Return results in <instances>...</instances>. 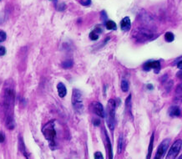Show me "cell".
Masks as SVG:
<instances>
[{
  "label": "cell",
  "mask_w": 182,
  "mask_h": 159,
  "mask_svg": "<svg viewBox=\"0 0 182 159\" xmlns=\"http://www.w3.org/2000/svg\"><path fill=\"white\" fill-rule=\"evenodd\" d=\"M115 110H116V103L113 99H110L106 107V113L104 112V117L106 118V123L110 130L113 132L115 126Z\"/></svg>",
  "instance_id": "1"
},
{
  "label": "cell",
  "mask_w": 182,
  "mask_h": 159,
  "mask_svg": "<svg viewBox=\"0 0 182 159\" xmlns=\"http://www.w3.org/2000/svg\"><path fill=\"white\" fill-rule=\"evenodd\" d=\"M42 132L45 137L48 141L50 148L54 149L55 148V138H56L54 121H50L49 122H48L42 129Z\"/></svg>",
  "instance_id": "2"
},
{
  "label": "cell",
  "mask_w": 182,
  "mask_h": 159,
  "mask_svg": "<svg viewBox=\"0 0 182 159\" xmlns=\"http://www.w3.org/2000/svg\"><path fill=\"white\" fill-rule=\"evenodd\" d=\"M72 105L74 111L79 114H82L84 112V104L82 93L78 89H74L72 94Z\"/></svg>",
  "instance_id": "3"
},
{
  "label": "cell",
  "mask_w": 182,
  "mask_h": 159,
  "mask_svg": "<svg viewBox=\"0 0 182 159\" xmlns=\"http://www.w3.org/2000/svg\"><path fill=\"white\" fill-rule=\"evenodd\" d=\"M14 90L12 89L11 87H7L4 90V95H3V105L4 107L9 110L11 109L12 106H13L14 102Z\"/></svg>",
  "instance_id": "4"
},
{
  "label": "cell",
  "mask_w": 182,
  "mask_h": 159,
  "mask_svg": "<svg viewBox=\"0 0 182 159\" xmlns=\"http://www.w3.org/2000/svg\"><path fill=\"white\" fill-rule=\"evenodd\" d=\"M181 140H177L176 142H175V143L171 146L170 148L168 154L166 156L167 159H173L175 158L176 156L179 154L181 149Z\"/></svg>",
  "instance_id": "5"
},
{
  "label": "cell",
  "mask_w": 182,
  "mask_h": 159,
  "mask_svg": "<svg viewBox=\"0 0 182 159\" xmlns=\"http://www.w3.org/2000/svg\"><path fill=\"white\" fill-rule=\"evenodd\" d=\"M170 142L171 140L169 138L164 140L158 147V149H157V152H156V154L155 156V159H159L162 158L164 157V155L165 154L166 152V150L169 147V144H170Z\"/></svg>",
  "instance_id": "6"
},
{
  "label": "cell",
  "mask_w": 182,
  "mask_h": 159,
  "mask_svg": "<svg viewBox=\"0 0 182 159\" xmlns=\"http://www.w3.org/2000/svg\"><path fill=\"white\" fill-rule=\"evenodd\" d=\"M144 70L149 71L150 69H154L155 73H159L160 70V63L158 60H154V61H148L144 64L143 65Z\"/></svg>",
  "instance_id": "7"
},
{
  "label": "cell",
  "mask_w": 182,
  "mask_h": 159,
  "mask_svg": "<svg viewBox=\"0 0 182 159\" xmlns=\"http://www.w3.org/2000/svg\"><path fill=\"white\" fill-rule=\"evenodd\" d=\"M94 112L96 114L97 116H99L100 117L104 118V108L103 106V105L100 102H94Z\"/></svg>",
  "instance_id": "8"
},
{
  "label": "cell",
  "mask_w": 182,
  "mask_h": 159,
  "mask_svg": "<svg viewBox=\"0 0 182 159\" xmlns=\"http://www.w3.org/2000/svg\"><path fill=\"white\" fill-rule=\"evenodd\" d=\"M120 28L123 31H129L131 28V22L129 17H125L120 22Z\"/></svg>",
  "instance_id": "9"
},
{
  "label": "cell",
  "mask_w": 182,
  "mask_h": 159,
  "mask_svg": "<svg viewBox=\"0 0 182 159\" xmlns=\"http://www.w3.org/2000/svg\"><path fill=\"white\" fill-rule=\"evenodd\" d=\"M168 113L170 115V116L171 117H180L181 115V108L179 106H171L170 107L169 111H168Z\"/></svg>",
  "instance_id": "10"
},
{
  "label": "cell",
  "mask_w": 182,
  "mask_h": 159,
  "mask_svg": "<svg viewBox=\"0 0 182 159\" xmlns=\"http://www.w3.org/2000/svg\"><path fill=\"white\" fill-rule=\"evenodd\" d=\"M101 32H102L101 27L100 26V28L99 27H96L90 34V39L91 40H98L99 38H100V34Z\"/></svg>",
  "instance_id": "11"
},
{
  "label": "cell",
  "mask_w": 182,
  "mask_h": 159,
  "mask_svg": "<svg viewBox=\"0 0 182 159\" xmlns=\"http://www.w3.org/2000/svg\"><path fill=\"white\" fill-rule=\"evenodd\" d=\"M57 90L58 94L59 97L64 98L66 96V94H67V89H66L65 86L62 82H59L57 85Z\"/></svg>",
  "instance_id": "12"
},
{
  "label": "cell",
  "mask_w": 182,
  "mask_h": 159,
  "mask_svg": "<svg viewBox=\"0 0 182 159\" xmlns=\"http://www.w3.org/2000/svg\"><path fill=\"white\" fill-rule=\"evenodd\" d=\"M6 126L9 130H13L15 127V122L13 119V116L12 115H8L6 118Z\"/></svg>",
  "instance_id": "13"
},
{
  "label": "cell",
  "mask_w": 182,
  "mask_h": 159,
  "mask_svg": "<svg viewBox=\"0 0 182 159\" xmlns=\"http://www.w3.org/2000/svg\"><path fill=\"white\" fill-rule=\"evenodd\" d=\"M19 150L21 151V152L23 154V156L26 157V158H29L28 154H27V152H26V148H25L23 138L21 136H19Z\"/></svg>",
  "instance_id": "14"
},
{
  "label": "cell",
  "mask_w": 182,
  "mask_h": 159,
  "mask_svg": "<svg viewBox=\"0 0 182 159\" xmlns=\"http://www.w3.org/2000/svg\"><path fill=\"white\" fill-rule=\"evenodd\" d=\"M104 25H105L106 29L109 30H116L117 29V24L112 20H107L104 23Z\"/></svg>",
  "instance_id": "15"
},
{
  "label": "cell",
  "mask_w": 182,
  "mask_h": 159,
  "mask_svg": "<svg viewBox=\"0 0 182 159\" xmlns=\"http://www.w3.org/2000/svg\"><path fill=\"white\" fill-rule=\"evenodd\" d=\"M105 138H106V141H107V147H108V151H109V158L112 159L113 158L112 147H111V143H110V141L109 136H108V134H107V132H105Z\"/></svg>",
  "instance_id": "16"
},
{
  "label": "cell",
  "mask_w": 182,
  "mask_h": 159,
  "mask_svg": "<svg viewBox=\"0 0 182 159\" xmlns=\"http://www.w3.org/2000/svg\"><path fill=\"white\" fill-rule=\"evenodd\" d=\"M125 107H126V110L128 111L129 114L131 116L132 115V113H131V108H132V106H131V95H129V96L125 100Z\"/></svg>",
  "instance_id": "17"
},
{
  "label": "cell",
  "mask_w": 182,
  "mask_h": 159,
  "mask_svg": "<svg viewBox=\"0 0 182 159\" xmlns=\"http://www.w3.org/2000/svg\"><path fill=\"white\" fill-rule=\"evenodd\" d=\"M124 144H125L124 138H123V136L121 135V136L119 137V142H118V152H119V153H121V152H123Z\"/></svg>",
  "instance_id": "18"
},
{
  "label": "cell",
  "mask_w": 182,
  "mask_h": 159,
  "mask_svg": "<svg viewBox=\"0 0 182 159\" xmlns=\"http://www.w3.org/2000/svg\"><path fill=\"white\" fill-rule=\"evenodd\" d=\"M154 134H152V136L150 137V141H149V150H148V156L147 158L149 159L151 157V153H152V150H153V146H154Z\"/></svg>",
  "instance_id": "19"
},
{
  "label": "cell",
  "mask_w": 182,
  "mask_h": 159,
  "mask_svg": "<svg viewBox=\"0 0 182 159\" xmlns=\"http://www.w3.org/2000/svg\"><path fill=\"white\" fill-rule=\"evenodd\" d=\"M130 88V84L127 80H122L121 81V90L124 92H127Z\"/></svg>",
  "instance_id": "20"
},
{
  "label": "cell",
  "mask_w": 182,
  "mask_h": 159,
  "mask_svg": "<svg viewBox=\"0 0 182 159\" xmlns=\"http://www.w3.org/2000/svg\"><path fill=\"white\" fill-rule=\"evenodd\" d=\"M165 40L167 42L171 43L172 41H174L175 35H174L173 33H171V32H167V33H165Z\"/></svg>",
  "instance_id": "21"
},
{
  "label": "cell",
  "mask_w": 182,
  "mask_h": 159,
  "mask_svg": "<svg viewBox=\"0 0 182 159\" xmlns=\"http://www.w3.org/2000/svg\"><path fill=\"white\" fill-rule=\"evenodd\" d=\"M73 65H74V62L72 60H66V61L63 62L62 66L64 69H70L73 66Z\"/></svg>",
  "instance_id": "22"
},
{
  "label": "cell",
  "mask_w": 182,
  "mask_h": 159,
  "mask_svg": "<svg viewBox=\"0 0 182 159\" xmlns=\"http://www.w3.org/2000/svg\"><path fill=\"white\" fill-rule=\"evenodd\" d=\"M7 38V35H6V33L3 32V31H0V42H3Z\"/></svg>",
  "instance_id": "23"
},
{
  "label": "cell",
  "mask_w": 182,
  "mask_h": 159,
  "mask_svg": "<svg viewBox=\"0 0 182 159\" xmlns=\"http://www.w3.org/2000/svg\"><path fill=\"white\" fill-rule=\"evenodd\" d=\"M94 158L95 159H103L104 158V157H103L102 153L100 152H96L95 153H94Z\"/></svg>",
  "instance_id": "24"
},
{
  "label": "cell",
  "mask_w": 182,
  "mask_h": 159,
  "mask_svg": "<svg viewBox=\"0 0 182 159\" xmlns=\"http://www.w3.org/2000/svg\"><path fill=\"white\" fill-rule=\"evenodd\" d=\"M80 3L83 4L84 6H89L90 5L91 0H80Z\"/></svg>",
  "instance_id": "25"
},
{
  "label": "cell",
  "mask_w": 182,
  "mask_h": 159,
  "mask_svg": "<svg viewBox=\"0 0 182 159\" xmlns=\"http://www.w3.org/2000/svg\"><path fill=\"white\" fill-rule=\"evenodd\" d=\"M6 54V49L3 46H0V56H3Z\"/></svg>",
  "instance_id": "26"
},
{
  "label": "cell",
  "mask_w": 182,
  "mask_h": 159,
  "mask_svg": "<svg viewBox=\"0 0 182 159\" xmlns=\"http://www.w3.org/2000/svg\"><path fill=\"white\" fill-rule=\"evenodd\" d=\"M4 140H5V136L3 135V133H2L0 132V142H3Z\"/></svg>",
  "instance_id": "27"
},
{
  "label": "cell",
  "mask_w": 182,
  "mask_h": 159,
  "mask_svg": "<svg viewBox=\"0 0 182 159\" xmlns=\"http://www.w3.org/2000/svg\"><path fill=\"white\" fill-rule=\"evenodd\" d=\"M101 13H102V19H104V20H105V19L107 18V15L105 14V12L102 11L101 12Z\"/></svg>",
  "instance_id": "28"
},
{
  "label": "cell",
  "mask_w": 182,
  "mask_h": 159,
  "mask_svg": "<svg viewBox=\"0 0 182 159\" xmlns=\"http://www.w3.org/2000/svg\"><path fill=\"white\" fill-rule=\"evenodd\" d=\"M100 124V120H94V125L95 126H98Z\"/></svg>",
  "instance_id": "29"
},
{
  "label": "cell",
  "mask_w": 182,
  "mask_h": 159,
  "mask_svg": "<svg viewBox=\"0 0 182 159\" xmlns=\"http://www.w3.org/2000/svg\"><path fill=\"white\" fill-rule=\"evenodd\" d=\"M177 66H178V68L180 69H181L182 68V62H181V59H180V61L178 62V65H177Z\"/></svg>",
  "instance_id": "30"
},
{
  "label": "cell",
  "mask_w": 182,
  "mask_h": 159,
  "mask_svg": "<svg viewBox=\"0 0 182 159\" xmlns=\"http://www.w3.org/2000/svg\"><path fill=\"white\" fill-rule=\"evenodd\" d=\"M147 88H148L149 90H153V88H154V86H153L152 85H150V84H149V85H147Z\"/></svg>",
  "instance_id": "31"
},
{
  "label": "cell",
  "mask_w": 182,
  "mask_h": 159,
  "mask_svg": "<svg viewBox=\"0 0 182 159\" xmlns=\"http://www.w3.org/2000/svg\"><path fill=\"white\" fill-rule=\"evenodd\" d=\"M177 75H177L178 77H180V78H181V69H180V72H179V73H178Z\"/></svg>",
  "instance_id": "32"
},
{
  "label": "cell",
  "mask_w": 182,
  "mask_h": 159,
  "mask_svg": "<svg viewBox=\"0 0 182 159\" xmlns=\"http://www.w3.org/2000/svg\"><path fill=\"white\" fill-rule=\"evenodd\" d=\"M53 1H54V0H53Z\"/></svg>",
  "instance_id": "33"
}]
</instances>
